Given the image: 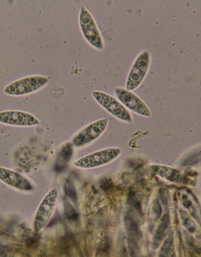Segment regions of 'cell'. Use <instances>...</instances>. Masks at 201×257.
<instances>
[{
    "label": "cell",
    "mask_w": 201,
    "mask_h": 257,
    "mask_svg": "<svg viewBox=\"0 0 201 257\" xmlns=\"http://www.w3.org/2000/svg\"><path fill=\"white\" fill-rule=\"evenodd\" d=\"M125 223L131 236L137 237L140 235V232L137 222L131 215L128 214L126 216Z\"/></svg>",
    "instance_id": "cell-14"
},
{
    "label": "cell",
    "mask_w": 201,
    "mask_h": 257,
    "mask_svg": "<svg viewBox=\"0 0 201 257\" xmlns=\"http://www.w3.org/2000/svg\"><path fill=\"white\" fill-rule=\"evenodd\" d=\"M0 181L11 187L25 191H30L33 187L26 177L11 169L0 167Z\"/></svg>",
    "instance_id": "cell-10"
},
{
    "label": "cell",
    "mask_w": 201,
    "mask_h": 257,
    "mask_svg": "<svg viewBox=\"0 0 201 257\" xmlns=\"http://www.w3.org/2000/svg\"><path fill=\"white\" fill-rule=\"evenodd\" d=\"M110 249V241L108 238H105L101 242L100 247L98 249V254H100L103 255H106V254H108Z\"/></svg>",
    "instance_id": "cell-19"
},
{
    "label": "cell",
    "mask_w": 201,
    "mask_h": 257,
    "mask_svg": "<svg viewBox=\"0 0 201 257\" xmlns=\"http://www.w3.org/2000/svg\"><path fill=\"white\" fill-rule=\"evenodd\" d=\"M92 95L101 106L115 118L125 122L132 121V116L128 110L111 95L98 91H94Z\"/></svg>",
    "instance_id": "cell-4"
},
{
    "label": "cell",
    "mask_w": 201,
    "mask_h": 257,
    "mask_svg": "<svg viewBox=\"0 0 201 257\" xmlns=\"http://www.w3.org/2000/svg\"><path fill=\"white\" fill-rule=\"evenodd\" d=\"M107 118L90 123L74 137L73 143L76 147H82L95 141L105 131L108 124Z\"/></svg>",
    "instance_id": "cell-8"
},
{
    "label": "cell",
    "mask_w": 201,
    "mask_h": 257,
    "mask_svg": "<svg viewBox=\"0 0 201 257\" xmlns=\"http://www.w3.org/2000/svg\"><path fill=\"white\" fill-rule=\"evenodd\" d=\"M65 190L67 195L74 202L76 201L77 196L74 184L71 181H67Z\"/></svg>",
    "instance_id": "cell-17"
},
{
    "label": "cell",
    "mask_w": 201,
    "mask_h": 257,
    "mask_svg": "<svg viewBox=\"0 0 201 257\" xmlns=\"http://www.w3.org/2000/svg\"><path fill=\"white\" fill-rule=\"evenodd\" d=\"M152 169L155 174L168 181L183 185H195L192 180L177 170L159 165L152 166Z\"/></svg>",
    "instance_id": "cell-11"
},
{
    "label": "cell",
    "mask_w": 201,
    "mask_h": 257,
    "mask_svg": "<svg viewBox=\"0 0 201 257\" xmlns=\"http://www.w3.org/2000/svg\"><path fill=\"white\" fill-rule=\"evenodd\" d=\"M0 123L15 126L30 127L40 124L34 115L22 111L7 110L0 112Z\"/></svg>",
    "instance_id": "cell-9"
},
{
    "label": "cell",
    "mask_w": 201,
    "mask_h": 257,
    "mask_svg": "<svg viewBox=\"0 0 201 257\" xmlns=\"http://www.w3.org/2000/svg\"><path fill=\"white\" fill-rule=\"evenodd\" d=\"M79 20L80 30L85 40L94 49L103 50L104 43L100 31L93 17L85 7L80 10Z\"/></svg>",
    "instance_id": "cell-1"
},
{
    "label": "cell",
    "mask_w": 201,
    "mask_h": 257,
    "mask_svg": "<svg viewBox=\"0 0 201 257\" xmlns=\"http://www.w3.org/2000/svg\"><path fill=\"white\" fill-rule=\"evenodd\" d=\"M115 94L126 109L144 117H149L151 116V112L148 107L132 91L118 87L115 89Z\"/></svg>",
    "instance_id": "cell-7"
},
{
    "label": "cell",
    "mask_w": 201,
    "mask_h": 257,
    "mask_svg": "<svg viewBox=\"0 0 201 257\" xmlns=\"http://www.w3.org/2000/svg\"><path fill=\"white\" fill-rule=\"evenodd\" d=\"M120 153L119 149H105L86 156L74 162L73 165L80 169L94 168L110 163Z\"/></svg>",
    "instance_id": "cell-6"
},
{
    "label": "cell",
    "mask_w": 201,
    "mask_h": 257,
    "mask_svg": "<svg viewBox=\"0 0 201 257\" xmlns=\"http://www.w3.org/2000/svg\"><path fill=\"white\" fill-rule=\"evenodd\" d=\"M186 241L188 245L190 247H191L193 250H195V249L196 252H197L198 250L200 251V248H197V246L194 243L193 239L191 237L189 236L188 237H187V239L186 240Z\"/></svg>",
    "instance_id": "cell-21"
},
{
    "label": "cell",
    "mask_w": 201,
    "mask_h": 257,
    "mask_svg": "<svg viewBox=\"0 0 201 257\" xmlns=\"http://www.w3.org/2000/svg\"><path fill=\"white\" fill-rule=\"evenodd\" d=\"M73 154V149L71 145H67L62 150L59 157L58 164H57V169H63L64 167L70 161Z\"/></svg>",
    "instance_id": "cell-13"
},
{
    "label": "cell",
    "mask_w": 201,
    "mask_h": 257,
    "mask_svg": "<svg viewBox=\"0 0 201 257\" xmlns=\"http://www.w3.org/2000/svg\"><path fill=\"white\" fill-rule=\"evenodd\" d=\"M153 209L154 213L157 215L158 218H159L161 212V208L157 201L154 202Z\"/></svg>",
    "instance_id": "cell-20"
},
{
    "label": "cell",
    "mask_w": 201,
    "mask_h": 257,
    "mask_svg": "<svg viewBox=\"0 0 201 257\" xmlns=\"http://www.w3.org/2000/svg\"><path fill=\"white\" fill-rule=\"evenodd\" d=\"M169 226V216L168 213H166L163 216L161 221L155 233L152 243L154 248H156L159 246L160 244L167 234Z\"/></svg>",
    "instance_id": "cell-12"
},
{
    "label": "cell",
    "mask_w": 201,
    "mask_h": 257,
    "mask_svg": "<svg viewBox=\"0 0 201 257\" xmlns=\"http://www.w3.org/2000/svg\"><path fill=\"white\" fill-rule=\"evenodd\" d=\"M151 55L147 51L140 52L135 59L129 72L125 89L132 91L142 84L149 70L151 63Z\"/></svg>",
    "instance_id": "cell-3"
},
{
    "label": "cell",
    "mask_w": 201,
    "mask_h": 257,
    "mask_svg": "<svg viewBox=\"0 0 201 257\" xmlns=\"http://www.w3.org/2000/svg\"><path fill=\"white\" fill-rule=\"evenodd\" d=\"M173 236L170 234L164 242L161 248L159 253L160 256H168L173 250Z\"/></svg>",
    "instance_id": "cell-15"
},
{
    "label": "cell",
    "mask_w": 201,
    "mask_h": 257,
    "mask_svg": "<svg viewBox=\"0 0 201 257\" xmlns=\"http://www.w3.org/2000/svg\"><path fill=\"white\" fill-rule=\"evenodd\" d=\"M58 189L49 192L41 203L37 211L34 223L36 232L39 233L47 225L56 207L59 198Z\"/></svg>",
    "instance_id": "cell-5"
},
{
    "label": "cell",
    "mask_w": 201,
    "mask_h": 257,
    "mask_svg": "<svg viewBox=\"0 0 201 257\" xmlns=\"http://www.w3.org/2000/svg\"><path fill=\"white\" fill-rule=\"evenodd\" d=\"M49 82V79L41 75L28 76L15 81L4 89V92L10 96H22L37 92Z\"/></svg>",
    "instance_id": "cell-2"
},
{
    "label": "cell",
    "mask_w": 201,
    "mask_h": 257,
    "mask_svg": "<svg viewBox=\"0 0 201 257\" xmlns=\"http://www.w3.org/2000/svg\"><path fill=\"white\" fill-rule=\"evenodd\" d=\"M65 210L66 216L69 219H76L78 218V214L73 206L68 201H65Z\"/></svg>",
    "instance_id": "cell-18"
},
{
    "label": "cell",
    "mask_w": 201,
    "mask_h": 257,
    "mask_svg": "<svg viewBox=\"0 0 201 257\" xmlns=\"http://www.w3.org/2000/svg\"><path fill=\"white\" fill-rule=\"evenodd\" d=\"M180 213L184 226L190 232H194L196 230V228L195 224L193 221L184 211L180 210Z\"/></svg>",
    "instance_id": "cell-16"
}]
</instances>
